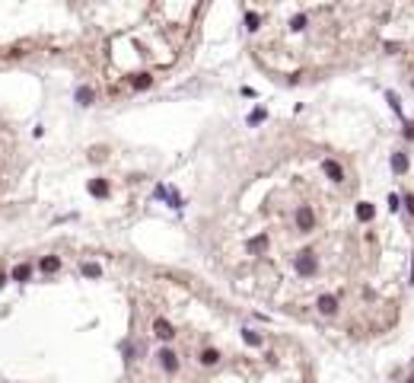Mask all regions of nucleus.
Wrapping results in <instances>:
<instances>
[{"label":"nucleus","mask_w":414,"mask_h":383,"mask_svg":"<svg viewBox=\"0 0 414 383\" xmlns=\"http://www.w3.org/2000/svg\"><path fill=\"white\" fill-rule=\"evenodd\" d=\"M411 281H414V265H411Z\"/></svg>","instance_id":"obj_22"},{"label":"nucleus","mask_w":414,"mask_h":383,"mask_svg":"<svg viewBox=\"0 0 414 383\" xmlns=\"http://www.w3.org/2000/svg\"><path fill=\"white\" fill-rule=\"evenodd\" d=\"M86 189H90V195L105 198V195H108V182H102V179H90V185H86Z\"/></svg>","instance_id":"obj_7"},{"label":"nucleus","mask_w":414,"mask_h":383,"mask_svg":"<svg viewBox=\"0 0 414 383\" xmlns=\"http://www.w3.org/2000/svg\"><path fill=\"white\" fill-rule=\"evenodd\" d=\"M405 208H408V214H414V195H405Z\"/></svg>","instance_id":"obj_17"},{"label":"nucleus","mask_w":414,"mask_h":383,"mask_svg":"<svg viewBox=\"0 0 414 383\" xmlns=\"http://www.w3.org/2000/svg\"><path fill=\"white\" fill-rule=\"evenodd\" d=\"M38 268H42V272H58V268H61V259H58V255H45V259L38 262Z\"/></svg>","instance_id":"obj_8"},{"label":"nucleus","mask_w":414,"mask_h":383,"mask_svg":"<svg viewBox=\"0 0 414 383\" xmlns=\"http://www.w3.org/2000/svg\"><path fill=\"white\" fill-rule=\"evenodd\" d=\"M357 217H360V220H370V217H373V205H360V208H357Z\"/></svg>","instance_id":"obj_14"},{"label":"nucleus","mask_w":414,"mask_h":383,"mask_svg":"<svg viewBox=\"0 0 414 383\" xmlns=\"http://www.w3.org/2000/svg\"><path fill=\"white\" fill-rule=\"evenodd\" d=\"M201 361H204V364H217V351H204V354H201Z\"/></svg>","instance_id":"obj_16"},{"label":"nucleus","mask_w":414,"mask_h":383,"mask_svg":"<svg viewBox=\"0 0 414 383\" xmlns=\"http://www.w3.org/2000/svg\"><path fill=\"white\" fill-rule=\"evenodd\" d=\"M131 83H134V86H137V90H147V86H150V83H153V80H150V77H147V73H140V77H134V80H131Z\"/></svg>","instance_id":"obj_13"},{"label":"nucleus","mask_w":414,"mask_h":383,"mask_svg":"<svg viewBox=\"0 0 414 383\" xmlns=\"http://www.w3.org/2000/svg\"><path fill=\"white\" fill-rule=\"evenodd\" d=\"M392 170L405 173V170H408V157H405V153H392Z\"/></svg>","instance_id":"obj_9"},{"label":"nucleus","mask_w":414,"mask_h":383,"mask_svg":"<svg viewBox=\"0 0 414 383\" xmlns=\"http://www.w3.org/2000/svg\"><path fill=\"white\" fill-rule=\"evenodd\" d=\"M322 170L328 173V176L335 179V182H341V179H344V170H341V166L335 163V160H325V163H322Z\"/></svg>","instance_id":"obj_6"},{"label":"nucleus","mask_w":414,"mask_h":383,"mask_svg":"<svg viewBox=\"0 0 414 383\" xmlns=\"http://www.w3.org/2000/svg\"><path fill=\"white\" fill-rule=\"evenodd\" d=\"M411 86H414V80H411Z\"/></svg>","instance_id":"obj_24"},{"label":"nucleus","mask_w":414,"mask_h":383,"mask_svg":"<svg viewBox=\"0 0 414 383\" xmlns=\"http://www.w3.org/2000/svg\"><path fill=\"white\" fill-rule=\"evenodd\" d=\"M242 339H246V342H249V345H258V342H261V339H258V335H255V332H252V329H246V332H242Z\"/></svg>","instance_id":"obj_15"},{"label":"nucleus","mask_w":414,"mask_h":383,"mask_svg":"<svg viewBox=\"0 0 414 383\" xmlns=\"http://www.w3.org/2000/svg\"><path fill=\"white\" fill-rule=\"evenodd\" d=\"M293 268H296V272H300V275H306V278H309V275H316V255H312V252H300V255H293Z\"/></svg>","instance_id":"obj_1"},{"label":"nucleus","mask_w":414,"mask_h":383,"mask_svg":"<svg viewBox=\"0 0 414 383\" xmlns=\"http://www.w3.org/2000/svg\"><path fill=\"white\" fill-rule=\"evenodd\" d=\"M316 307H318L322 316H335V313H338V297H335V294H322V297L316 300Z\"/></svg>","instance_id":"obj_3"},{"label":"nucleus","mask_w":414,"mask_h":383,"mask_svg":"<svg viewBox=\"0 0 414 383\" xmlns=\"http://www.w3.org/2000/svg\"><path fill=\"white\" fill-rule=\"evenodd\" d=\"M77 103L80 105H93V90H90V86H80V90H77Z\"/></svg>","instance_id":"obj_10"},{"label":"nucleus","mask_w":414,"mask_h":383,"mask_svg":"<svg viewBox=\"0 0 414 383\" xmlns=\"http://www.w3.org/2000/svg\"><path fill=\"white\" fill-rule=\"evenodd\" d=\"M29 275H32L29 265H16V268H13V281H29Z\"/></svg>","instance_id":"obj_11"},{"label":"nucleus","mask_w":414,"mask_h":383,"mask_svg":"<svg viewBox=\"0 0 414 383\" xmlns=\"http://www.w3.org/2000/svg\"><path fill=\"white\" fill-rule=\"evenodd\" d=\"M261 118H264V112H261V109H255V112H252V118H249V122L255 125V122H261Z\"/></svg>","instance_id":"obj_20"},{"label":"nucleus","mask_w":414,"mask_h":383,"mask_svg":"<svg viewBox=\"0 0 414 383\" xmlns=\"http://www.w3.org/2000/svg\"><path fill=\"white\" fill-rule=\"evenodd\" d=\"M83 275H86V278H99V275H102V268H99L96 262H83Z\"/></svg>","instance_id":"obj_12"},{"label":"nucleus","mask_w":414,"mask_h":383,"mask_svg":"<svg viewBox=\"0 0 414 383\" xmlns=\"http://www.w3.org/2000/svg\"><path fill=\"white\" fill-rule=\"evenodd\" d=\"M408 383H414V377H411V380H408Z\"/></svg>","instance_id":"obj_23"},{"label":"nucleus","mask_w":414,"mask_h":383,"mask_svg":"<svg viewBox=\"0 0 414 383\" xmlns=\"http://www.w3.org/2000/svg\"><path fill=\"white\" fill-rule=\"evenodd\" d=\"M153 332H156V339H162V342H169V339H172V335H175V329H172V326H169V322H166V319H156V322H153Z\"/></svg>","instance_id":"obj_5"},{"label":"nucleus","mask_w":414,"mask_h":383,"mask_svg":"<svg viewBox=\"0 0 414 383\" xmlns=\"http://www.w3.org/2000/svg\"><path fill=\"white\" fill-rule=\"evenodd\" d=\"M3 281H6V278H3V275H0V287H3Z\"/></svg>","instance_id":"obj_21"},{"label":"nucleus","mask_w":414,"mask_h":383,"mask_svg":"<svg viewBox=\"0 0 414 383\" xmlns=\"http://www.w3.org/2000/svg\"><path fill=\"white\" fill-rule=\"evenodd\" d=\"M246 19H249V29H258V16H255V13H249Z\"/></svg>","instance_id":"obj_18"},{"label":"nucleus","mask_w":414,"mask_h":383,"mask_svg":"<svg viewBox=\"0 0 414 383\" xmlns=\"http://www.w3.org/2000/svg\"><path fill=\"white\" fill-rule=\"evenodd\" d=\"M296 227H300V230H312V227H316V214H312L309 205L296 208Z\"/></svg>","instance_id":"obj_2"},{"label":"nucleus","mask_w":414,"mask_h":383,"mask_svg":"<svg viewBox=\"0 0 414 383\" xmlns=\"http://www.w3.org/2000/svg\"><path fill=\"white\" fill-rule=\"evenodd\" d=\"M156 358H159V367L162 371H179V358H175V351H169V348H159V354H156Z\"/></svg>","instance_id":"obj_4"},{"label":"nucleus","mask_w":414,"mask_h":383,"mask_svg":"<svg viewBox=\"0 0 414 383\" xmlns=\"http://www.w3.org/2000/svg\"><path fill=\"white\" fill-rule=\"evenodd\" d=\"M405 138H408V140H414V122H408V125H405Z\"/></svg>","instance_id":"obj_19"}]
</instances>
